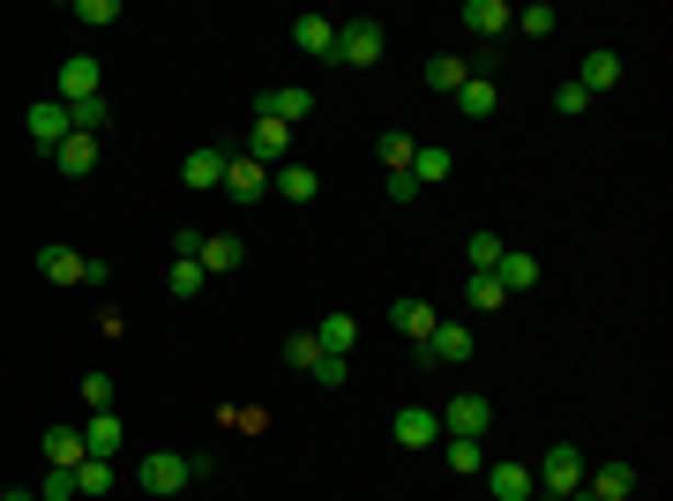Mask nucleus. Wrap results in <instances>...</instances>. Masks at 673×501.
Listing matches in <instances>:
<instances>
[{
  "instance_id": "31",
  "label": "nucleus",
  "mask_w": 673,
  "mask_h": 501,
  "mask_svg": "<svg viewBox=\"0 0 673 501\" xmlns=\"http://www.w3.org/2000/svg\"><path fill=\"white\" fill-rule=\"evenodd\" d=\"M285 367H293V375H315V367H322V344H315V330L285 337Z\"/></svg>"
},
{
  "instance_id": "5",
  "label": "nucleus",
  "mask_w": 673,
  "mask_h": 501,
  "mask_svg": "<svg viewBox=\"0 0 673 501\" xmlns=\"http://www.w3.org/2000/svg\"><path fill=\"white\" fill-rule=\"evenodd\" d=\"M494 426V405L479 397V389H464V397H449V412H442V434H457V442H479Z\"/></svg>"
},
{
  "instance_id": "44",
  "label": "nucleus",
  "mask_w": 673,
  "mask_h": 501,
  "mask_svg": "<svg viewBox=\"0 0 673 501\" xmlns=\"http://www.w3.org/2000/svg\"><path fill=\"white\" fill-rule=\"evenodd\" d=\"M389 203H420V180H412V172H389Z\"/></svg>"
},
{
  "instance_id": "15",
  "label": "nucleus",
  "mask_w": 673,
  "mask_h": 501,
  "mask_svg": "<svg viewBox=\"0 0 673 501\" xmlns=\"http://www.w3.org/2000/svg\"><path fill=\"white\" fill-rule=\"evenodd\" d=\"M180 180H187L195 195H210L217 180H225V150H217V143H203V150H187V166H180Z\"/></svg>"
},
{
  "instance_id": "22",
  "label": "nucleus",
  "mask_w": 673,
  "mask_h": 501,
  "mask_svg": "<svg viewBox=\"0 0 673 501\" xmlns=\"http://www.w3.org/2000/svg\"><path fill=\"white\" fill-rule=\"evenodd\" d=\"M315 344H322V352H336V360H352L360 322H352V315H322V322H315Z\"/></svg>"
},
{
  "instance_id": "16",
  "label": "nucleus",
  "mask_w": 673,
  "mask_h": 501,
  "mask_svg": "<svg viewBox=\"0 0 673 501\" xmlns=\"http://www.w3.org/2000/svg\"><path fill=\"white\" fill-rule=\"evenodd\" d=\"M577 83H584V90H614V83H621V53H614V45H591L584 68H577Z\"/></svg>"
},
{
  "instance_id": "7",
  "label": "nucleus",
  "mask_w": 673,
  "mask_h": 501,
  "mask_svg": "<svg viewBox=\"0 0 673 501\" xmlns=\"http://www.w3.org/2000/svg\"><path fill=\"white\" fill-rule=\"evenodd\" d=\"M254 113H262V121L299 127L307 113H315V90H307V83H277V90H262V98H254Z\"/></svg>"
},
{
  "instance_id": "38",
  "label": "nucleus",
  "mask_w": 673,
  "mask_h": 501,
  "mask_svg": "<svg viewBox=\"0 0 673 501\" xmlns=\"http://www.w3.org/2000/svg\"><path fill=\"white\" fill-rule=\"evenodd\" d=\"M83 405L90 412H113V375H83Z\"/></svg>"
},
{
  "instance_id": "41",
  "label": "nucleus",
  "mask_w": 673,
  "mask_h": 501,
  "mask_svg": "<svg viewBox=\"0 0 673 501\" xmlns=\"http://www.w3.org/2000/svg\"><path fill=\"white\" fill-rule=\"evenodd\" d=\"M38 501H76V471H45Z\"/></svg>"
},
{
  "instance_id": "9",
  "label": "nucleus",
  "mask_w": 673,
  "mask_h": 501,
  "mask_svg": "<svg viewBox=\"0 0 673 501\" xmlns=\"http://www.w3.org/2000/svg\"><path fill=\"white\" fill-rule=\"evenodd\" d=\"M464 31L479 45H494L502 31H516V8H509V0H464Z\"/></svg>"
},
{
  "instance_id": "32",
  "label": "nucleus",
  "mask_w": 673,
  "mask_h": 501,
  "mask_svg": "<svg viewBox=\"0 0 673 501\" xmlns=\"http://www.w3.org/2000/svg\"><path fill=\"white\" fill-rule=\"evenodd\" d=\"M68 121H76V135H105V127H113V105H105V98H83V105H68Z\"/></svg>"
},
{
  "instance_id": "45",
  "label": "nucleus",
  "mask_w": 673,
  "mask_h": 501,
  "mask_svg": "<svg viewBox=\"0 0 673 501\" xmlns=\"http://www.w3.org/2000/svg\"><path fill=\"white\" fill-rule=\"evenodd\" d=\"M0 501H38V494H31V487H8V494H0Z\"/></svg>"
},
{
  "instance_id": "25",
  "label": "nucleus",
  "mask_w": 673,
  "mask_h": 501,
  "mask_svg": "<svg viewBox=\"0 0 673 501\" xmlns=\"http://www.w3.org/2000/svg\"><path fill=\"white\" fill-rule=\"evenodd\" d=\"M270 187H277L285 203H315V195H322V180H315L307 166H277V172H270Z\"/></svg>"
},
{
  "instance_id": "28",
  "label": "nucleus",
  "mask_w": 673,
  "mask_h": 501,
  "mask_svg": "<svg viewBox=\"0 0 673 501\" xmlns=\"http://www.w3.org/2000/svg\"><path fill=\"white\" fill-rule=\"evenodd\" d=\"M494 105H502V90L487 83V76H471V83L457 90V113H464V121H487V113H494Z\"/></svg>"
},
{
  "instance_id": "4",
  "label": "nucleus",
  "mask_w": 673,
  "mask_h": 501,
  "mask_svg": "<svg viewBox=\"0 0 673 501\" xmlns=\"http://www.w3.org/2000/svg\"><path fill=\"white\" fill-rule=\"evenodd\" d=\"M471 344H479L471 322H434V337L420 344V367H464V360H471Z\"/></svg>"
},
{
  "instance_id": "23",
  "label": "nucleus",
  "mask_w": 673,
  "mask_h": 501,
  "mask_svg": "<svg viewBox=\"0 0 673 501\" xmlns=\"http://www.w3.org/2000/svg\"><path fill=\"white\" fill-rule=\"evenodd\" d=\"M83 457H90V449H83L76 426H53V434H45V464H53V471H76Z\"/></svg>"
},
{
  "instance_id": "14",
  "label": "nucleus",
  "mask_w": 673,
  "mask_h": 501,
  "mask_svg": "<svg viewBox=\"0 0 673 501\" xmlns=\"http://www.w3.org/2000/svg\"><path fill=\"white\" fill-rule=\"evenodd\" d=\"M83 98H98V60L76 53V60H60V105H83Z\"/></svg>"
},
{
  "instance_id": "30",
  "label": "nucleus",
  "mask_w": 673,
  "mask_h": 501,
  "mask_svg": "<svg viewBox=\"0 0 673 501\" xmlns=\"http://www.w3.org/2000/svg\"><path fill=\"white\" fill-rule=\"evenodd\" d=\"M113 479H121L113 457H83L76 464V494H113Z\"/></svg>"
},
{
  "instance_id": "2",
  "label": "nucleus",
  "mask_w": 673,
  "mask_h": 501,
  "mask_svg": "<svg viewBox=\"0 0 673 501\" xmlns=\"http://www.w3.org/2000/svg\"><path fill=\"white\" fill-rule=\"evenodd\" d=\"M195 479V457H172V449H150V457L135 464V487L142 494H180Z\"/></svg>"
},
{
  "instance_id": "43",
  "label": "nucleus",
  "mask_w": 673,
  "mask_h": 501,
  "mask_svg": "<svg viewBox=\"0 0 673 501\" xmlns=\"http://www.w3.org/2000/svg\"><path fill=\"white\" fill-rule=\"evenodd\" d=\"M315 382H322V389H336V382H352V360H336V352H322V367H315Z\"/></svg>"
},
{
  "instance_id": "29",
  "label": "nucleus",
  "mask_w": 673,
  "mask_h": 501,
  "mask_svg": "<svg viewBox=\"0 0 673 501\" xmlns=\"http://www.w3.org/2000/svg\"><path fill=\"white\" fill-rule=\"evenodd\" d=\"M53 158H60V172H68V180H83V172L98 166V135H68Z\"/></svg>"
},
{
  "instance_id": "6",
  "label": "nucleus",
  "mask_w": 673,
  "mask_h": 501,
  "mask_svg": "<svg viewBox=\"0 0 673 501\" xmlns=\"http://www.w3.org/2000/svg\"><path fill=\"white\" fill-rule=\"evenodd\" d=\"M23 127H31V143H38L45 158H53V150L76 135V121H68V105H60V98H38V105L23 113Z\"/></svg>"
},
{
  "instance_id": "13",
  "label": "nucleus",
  "mask_w": 673,
  "mask_h": 501,
  "mask_svg": "<svg viewBox=\"0 0 673 501\" xmlns=\"http://www.w3.org/2000/svg\"><path fill=\"white\" fill-rule=\"evenodd\" d=\"M494 285H502V293H532V285H539V254L502 248V262H494Z\"/></svg>"
},
{
  "instance_id": "21",
  "label": "nucleus",
  "mask_w": 673,
  "mask_h": 501,
  "mask_svg": "<svg viewBox=\"0 0 673 501\" xmlns=\"http://www.w3.org/2000/svg\"><path fill=\"white\" fill-rule=\"evenodd\" d=\"M195 262H203V277H225V270H240L248 254H240V240H232V232H210V240H203V254H195Z\"/></svg>"
},
{
  "instance_id": "26",
  "label": "nucleus",
  "mask_w": 673,
  "mask_h": 501,
  "mask_svg": "<svg viewBox=\"0 0 673 501\" xmlns=\"http://www.w3.org/2000/svg\"><path fill=\"white\" fill-rule=\"evenodd\" d=\"M449 172H457V158H449L442 143H420V158H412V180H420V187H442Z\"/></svg>"
},
{
  "instance_id": "10",
  "label": "nucleus",
  "mask_w": 673,
  "mask_h": 501,
  "mask_svg": "<svg viewBox=\"0 0 673 501\" xmlns=\"http://www.w3.org/2000/svg\"><path fill=\"white\" fill-rule=\"evenodd\" d=\"M389 434H397L404 449H426V442H442V412H426V405H397Z\"/></svg>"
},
{
  "instance_id": "27",
  "label": "nucleus",
  "mask_w": 673,
  "mask_h": 501,
  "mask_svg": "<svg viewBox=\"0 0 673 501\" xmlns=\"http://www.w3.org/2000/svg\"><path fill=\"white\" fill-rule=\"evenodd\" d=\"M375 158L389 172H412V158H420V135H404V127H389V135H381L375 143Z\"/></svg>"
},
{
  "instance_id": "24",
  "label": "nucleus",
  "mask_w": 673,
  "mask_h": 501,
  "mask_svg": "<svg viewBox=\"0 0 673 501\" xmlns=\"http://www.w3.org/2000/svg\"><path fill=\"white\" fill-rule=\"evenodd\" d=\"M83 449H90V457H121V412H90Z\"/></svg>"
},
{
  "instance_id": "18",
  "label": "nucleus",
  "mask_w": 673,
  "mask_h": 501,
  "mask_svg": "<svg viewBox=\"0 0 673 501\" xmlns=\"http://www.w3.org/2000/svg\"><path fill=\"white\" fill-rule=\"evenodd\" d=\"M464 83H471V60H457V53H434V60H426V90H442V98H457Z\"/></svg>"
},
{
  "instance_id": "39",
  "label": "nucleus",
  "mask_w": 673,
  "mask_h": 501,
  "mask_svg": "<svg viewBox=\"0 0 673 501\" xmlns=\"http://www.w3.org/2000/svg\"><path fill=\"white\" fill-rule=\"evenodd\" d=\"M76 23H90V31H98V23H121V8H113V0H76Z\"/></svg>"
},
{
  "instance_id": "34",
  "label": "nucleus",
  "mask_w": 673,
  "mask_h": 501,
  "mask_svg": "<svg viewBox=\"0 0 673 501\" xmlns=\"http://www.w3.org/2000/svg\"><path fill=\"white\" fill-rule=\"evenodd\" d=\"M516 31H532V38H554V31H561V15H554L547 0H532V8H516Z\"/></svg>"
},
{
  "instance_id": "33",
  "label": "nucleus",
  "mask_w": 673,
  "mask_h": 501,
  "mask_svg": "<svg viewBox=\"0 0 673 501\" xmlns=\"http://www.w3.org/2000/svg\"><path fill=\"white\" fill-rule=\"evenodd\" d=\"M464 299H471V315H494V307H502V285H494V277H487V270H471V285H464Z\"/></svg>"
},
{
  "instance_id": "12",
  "label": "nucleus",
  "mask_w": 673,
  "mask_h": 501,
  "mask_svg": "<svg viewBox=\"0 0 673 501\" xmlns=\"http://www.w3.org/2000/svg\"><path fill=\"white\" fill-rule=\"evenodd\" d=\"M83 270H90V254H76V248H38V277L45 285H83Z\"/></svg>"
},
{
  "instance_id": "20",
  "label": "nucleus",
  "mask_w": 673,
  "mask_h": 501,
  "mask_svg": "<svg viewBox=\"0 0 673 501\" xmlns=\"http://www.w3.org/2000/svg\"><path fill=\"white\" fill-rule=\"evenodd\" d=\"M487 494L494 501H532V464H494V471H487Z\"/></svg>"
},
{
  "instance_id": "40",
  "label": "nucleus",
  "mask_w": 673,
  "mask_h": 501,
  "mask_svg": "<svg viewBox=\"0 0 673 501\" xmlns=\"http://www.w3.org/2000/svg\"><path fill=\"white\" fill-rule=\"evenodd\" d=\"M203 240H210L203 225H180V240H172V262H195V254H203Z\"/></svg>"
},
{
  "instance_id": "8",
  "label": "nucleus",
  "mask_w": 673,
  "mask_h": 501,
  "mask_svg": "<svg viewBox=\"0 0 673 501\" xmlns=\"http://www.w3.org/2000/svg\"><path fill=\"white\" fill-rule=\"evenodd\" d=\"M217 187H225L232 203H262V195H270V166H254L248 150H232V158H225V180H217Z\"/></svg>"
},
{
  "instance_id": "19",
  "label": "nucleus",
  "mask_w": 673,
  "mask_h": 501,
  "mask_svg": "<svg viewBox=\"0 0 673 501\" xmlns=\"http://www.w3.org/2000/svg\"><path fill=\"white\" fill-rule=\"evenodd\" d=\"M389 322H397V330L412 337V344H426V337H434V322H442V315H434L426 299H397V307H389Z\"/></svg>"
},
{
  "instance_id": "37",
  "label": "nucleus",
  "mask_w": 673,
  "mask_h": 501,
  "mask_svg": "<svg viewBox=\"0 0 673 501\" xmlns=\"http://www.w3.org/2000/svg\"><path fill=\"white\" fill-rule=\"evenodd\" d=\"M584 105H591V90H584V83H561V90H554V113H561V121H577Z\"/></svg>"
},
{
  "instance_id": "3",
  "label": "nucleus",
  "mask_w": 673,
  "mask_h": 501,
  "mask_svg": "<svg viewBox=\"0 0 673 501\" xmlns=\"http://www.w3.org/2000/svg\"><path fill=\"white\" fill-rule=\"evenodd\" d=\"M381 53H389L381 23H367V15H360V23H336V60H344V68H375Z\"/></svg>"
},
{
  "instance_id": "35",
  "label": "nucleus",
  "mask_w": 673,
  "mask_h": 501,
  "mask_svg": "<svg viewBox=\"0 0 673 501\" xmlns=\"http://www.w3.org/2000/svg\"><path fill=\"white\" fill-rule=\"evenodd\" d=\"M166 285H172V299H195L203 285H210V277H203V262H172V270H166Z\"/></svg>"
},
{
  "instance_id": "36",
  "label": "nucleus",
  "mask_w": 673,
  "mask_h": 501,
  "mask_svg": "<svg viewBox=\"0 0 673 501\" xmlns=\"http://www.w3.org/2000/svg\"><path fill=\"white\" fill-rule=\"evenodd\" d=\"M494 262H502V240H494V232H471V270L494 277Z\"/></svg>"
},
{
  "instance_id": "42",
  "label": "nucleus",
  "mask_w": 673,
  "mask_h": 501,
  "mask_svg": "<svg viewBox=\"0 0 673 501\" xmlns=\"http://www.w3.org/2000/svg\"><path fill=\"white\" fill-rule=\"evenodd\" d=\"M449 471L471 479V471H479V442H457V434H449Z\"/></svg>"
},
{
  "instance_id": "1",
  "label": "nucleus",
  "mask_w": 673,
  "mask_h": 501,
  "mask_svg": "<svg viewBox=\"0 0 673 501\" xmlns=\"http://www.w3.org/2000/svg\"><path fill=\"white\" fill-rule=\"evenodd\" d=\"M577 487H584V449H577V442H554L547 457H539V479H532V494H539V501H569Z\"/></svg>"
},
{
  "instance_id": "17",
  "label": "nucleus",
  "mask_w": 673,
  "mask_h": 501,
  "mask_svg": "<svg viewBox=\"0 0 673 501\" xmlns=\"http://www.w3.org/2000/svg\"><path fill=\"white\" fill-rule=\"evenodd\" d=\"M293 38H299V53H315V60H336V23H330V15H299Z\"/></svg>"
},
{
  "instance_id": "11",
  "label": "nucleus",
  "mask_w": 673,
  "mask_h": 501,
  "mask_svg": "<svg viewBox=\"0 0 673 501\" xmlns=\"http://www.w3.org/2000/svg\"><path fill=\"white\" fill-rule=\"evenodd\" d=\"M285 150H293V127H285V121H262V113H254V127H248V158H254V166H285Z\"/></svg>"
}]
</instances>
